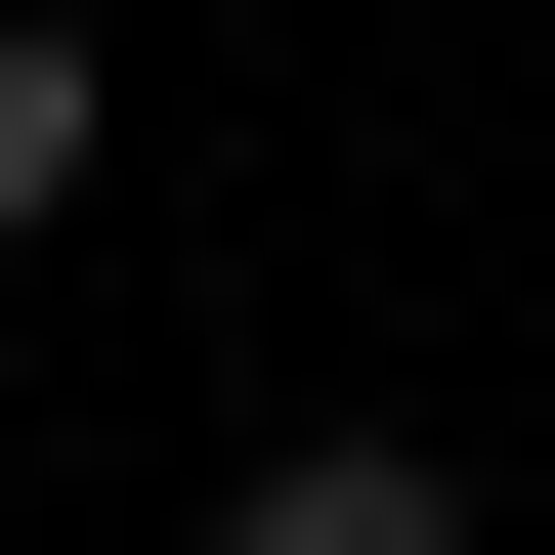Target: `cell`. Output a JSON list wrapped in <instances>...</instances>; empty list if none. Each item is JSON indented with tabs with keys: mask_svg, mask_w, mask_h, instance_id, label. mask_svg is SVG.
<instances>
[{
	"mask_svg": "<svg viewBox=\"0 0 555 555\" xmlns=\"http://www.w3.org/2000/svg\"><path fill=\"white\" fill-rule=\"evenodd\" d=\"M86 214V0H0V257Z\"/></svg>",
	"mask_w": 555,
	"mask_h": 555,
	"instance_id": "6da1fadb",
	"label": "cell"
}]
</instances>
